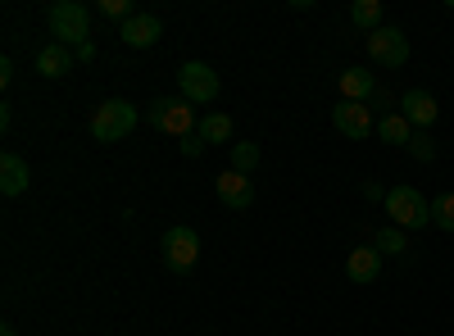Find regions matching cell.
<instances>
[{
	"label": "cell",
	"instance_id": "12",
	"mask_svg": "<svg viewBox=\"0 0 454 336\" xmlns=\"http://www.w3.org/2000/svg\"><path fill=\"white\" fill-rule=\"evenodd\" d=\"M27 182H32V173H27V160H23L19 151H5V155H0V191L14 200V196L27 191Z\"/></svg>",
	"mask_w": 454,
	"mask_h": 336
},
{
	"label": "cell",
	"instance_id": "27",
	"mask_svg": "<svg viewBox=\"0 0 454 336\" xmlns=\"http://www.w3.org/2000/svg\"><path fill=\"white\" fill-rule=\"evenodd\" d=\"M0 336H19V332H14V327H10V323H5V327H0Z\"/></svg>",
	"mask_w": 454,
	"mask_h": 336
},
{
	"label": "cell",
	"instance_id": "20",
	"mask_svg": "<svg viewBox=\"0 0 454 336\" xmlns=\"http://www.w3.org/2000/svg\"><path fill=\"white\" fill-rule=\"evenodd\" d=\"M432 223H436L441 232H454V191H441L432 200Z\"/></svg>",
	"mask_w": 454,
	"mask_h": 336
},
{
	"label": "cell",
	"instance_id": "6",
	"mask_svg": "<svg viewBox=\"0 0 454 336\" xmlns=\"http://www.w3.org/2000/svg\"><path fill=\"white\" fill-rule=\"evenodd\" d=\"M200 259V237L196 228H168L164 232V269L168 273H192Z\"/></svg>",
	"mask_w": 454,
	"mask_h": 336
},
{
	"label": "cell",
	"instance_id": "19",
	"mask_svg": "<svg viewBox=\"0 0 454 336\" xmlns=\"http://www.w3.org/2000/svg\"><path fill=\"white\" fill-rule=\"evenodd\" d=\"M372 246H377V254H404V246H409V241H404V228L387 223V228L372 237Z\"/></svg>",
	"mask_w": 454,
	"mask_h": 336
},
{
	"label": "cell",
	"instance_id": "23",
	"mask_svg": "<svg viewBox=\"0 0 454 336\" xmlns=\"http://www.w3.org/2000/svg\"><path fill=\"white\" fill-rule=\"evenodd\" d=\"M205 145H209V141H205L200 132H192V137H182V155H186V160H196V155L205 151Z\"/></svg>",
	"mask_w": 454,
	"mask_h": 336
},
{
	"label": "cell",
	"instance_id": "3",
	"mask_svg": "<svg viewBox=\"0 0 454 336\" xmlns=\"http://www.w3.org/2000/svg\"><path fill=\"white\" fill-rule=\"evenodd\" d=\"M145 119H150V128H160L164 137H192L196 128H200V119H196V109L186 105L182 96L173 100V96H160V100H150V109H145Z\"/></svg>",
	"mask_w": 454,
	"mask_h": 336
},
{
	"label": "cell",
	"instance_id": "21",
	"mask_svg": "<svg viewBox=\"0 0 454 336\" xmlns=\"http://www.w3.org/2000/svg\"><path fill=\"white\" fill-rule=\"evenodd\" d=\"M232 168H237V173H246V177L259 168V145H254V141H241V145H232Z\"/></svg>",
	"mask_w": 454,
	"mask_h": 336
},
{
	"label": "cell",
	"instance_id": "1",
	"mask_svg": "<svg viewBox=\"0 0 454 336\" xmlns=\"http://www.w3.org/2000/svg\"><path fill=\"white\" fill-rule=\"evenodd\" d=\"M46 23H51V36L59 46H68V51H78V46L91 42V10L78 5V0H59V5H51Z\"/></svg>",
	"mask_w": 454,
	"mask_h": 336
},
{
	"label": "cell",
	"instance_id": "16",
	"mask_svg": "<svg viewBox=\"0 0 454 336\" xmlns=\"http://www.w3.org/2000/svg\"><path fill=\"white\" fill-rule=\"evenodd\" d=\"M377 137H382L387 145H409V137H413V128L404 123V114H391V109H387V114H382V119H377Z\"/></svg>",
	"mask_w": 454,
	"mask_h": 336
},
{
	"label": "cell",
	"instance_id": "17",
	"mask_svg": "<svg viewBox=\"0 0 454 336\" xmlns=\"http://www.w3.org/2000/svg\"><path fill=\"white\" fill-rule=\"evenodd\" d=\"M350 19H355V27H364L368 36H372L377 27H387V23H382V0H355Z\"/></svg>",
	"mask_w": 454,
	"mask_h": 336
},
{
	"label": "cell",
	"instance_id": "10",
	"mask_svg": "<svg viewBox=\"0 0 454 336\" xmlns=\"http://www.w3.org/2000/svg\"><path fill=\"white\" fill-rule=\"evenodd\" d=\"M214 191H218V200H223L227 209H250V205H254V182H250L246 173H237V168L218 173V177H214Z\"/></svg>",
	"mask_w": 454,
	"mask_h": 336
},
{
	"label": "cell",
	"instance_id": "7",
	"mask_svg": "<svg viewBox=\"0 0 454 336\" xmlns=\"http://www.w3.org/2000/svg\"><path fill=\"white\" fill-rule=\"evenodd\" d=\"M368 59L382 68H404L409 64V36L400 27H377L368 36Z\"/></svg>",
	"mask_w": 454,
	"mask_h": 336
},
{
	"label": "cell",
	"instance_id": "14",
	"mask_svg": "<svg viewBox=\"0 0 454 336\" xmlns=\"http://www.w3.org/2000/svg\"><path fill=\"white\" fill-rule=\"evenodd\" d=\"M73 64H78V55H73L68 46H59V42L36 51V73H42V78H64V73H73Z\"/></svg>",
	"mask_w": 454,
	"mask_h": 336
},
{
	"label": "cell",
	"instance_id": "5",
	"mask_svg": "<svg viewBox=\"0 0 454 336\" xmlns=\"http://www.w3.org/2000/svg\"><path fill=\"white\" fill-rule=\"evenodd\" d=\"M218 87H223L218 73L209 64H200V59H186L177 68V91H182L186 105H214L218 100Z\"/></svg>",
	"mask_w": 454,
	"mask_h": 336
},
{
	"label": "cell",
	"instance_id": "18",
	"mask_svg": "<svg viewBox=\"0 0 454 336\" xmlns=\"http://www.w3.org/2000/svg\"><path fill=\"white\" fill-rule=\"evenodd\" d=\"M196 132H200L209 145H223V141H232V132H237V128H232V119H227V114H205Z\"/></svg>",
	"mask_w": 454,
	"mask_h": 336
},
{
	"label": "cell",
	"instance_id": "11",
	"mask_svg": "<svg viewBox=\"0 0 454 336\" xmlns=\"http://www.w3.org/2000/svg\"><path fill=\"white\" fill-rule=\"evenodd\" d=\"M119 36L132 46V51H150L164 36V23H160V14H132L123 27H119Z\"/></svg>",
	"mask_w": 454,
	"mask_h": 336
},
{
	"label": "cell",
	"instance_id": "22",
	"mask_svg": "<svg viewBox=\"0 0 454 336\" xmlns=\"http://www.w3.org/2000/svg\"><path fill=\"white\" fill-rule=\"evenodd\" d=\"M409 155L419 160V164H432V160H436V141H432V132H413V137H409Z\"/></svg>",
	"mask_w": 454,
	"mask_h": 336
},
{
	"label": "cell",
	"instance_id": "26",
	"mask_svg": "<svg viewBox=\"0 0 454 336\" xmlns=\"http://www.w3.org/2000/svg\"><path fill=\"white\" fill-rule=\"evenodd\" d=\"M0 82H14V59H0Z\"/></svg>",
	"mask_w": 454,
	"mask_h": 336
},
{
	"label": "cell",
	"instance_id": "9",
	"mask_svg": "<svg viewBox=\"0 0 454 336\" xmlns=\"http://www.w3.org/2000/svg\"><path fill=\"white\" fill-rule=\"evenodd\" d=\"M332 123H336V132H340V137H350V141H364L368 132H377L372 109H368V105H359V100H340V105L332 109Z\"/></svg>",
	"mask_w": 454,
	"mask_h": 336
},
{
	"label": "cell",
	"instance_id": "4",
	"mask_svg": "<svg viewBox=\"0 0 454 336\" xmlns=\"http://www.w3.org/2000/svg\"><path fill=\"white\" fill-rule=\"evenodd\" d=\"M137 128V105L132 100H105L96 114H91V137L96 141H123Z\"/></svg>",
	"mask_w": 454,
	"mask_h": 336
},
{
	"label": "cell",
	"instance_id": "24",
	"mask_svg": "<svg viewBox=\"0 0 454 336\" xmlns=\"http://www.w3.org/2000/svg\"><path fill=\"white\" fill-rule=\"evenodd\" d=\"M364 200H382V205H387V191H382L377 182H364Z\"/></svg>",
	"mask_w": 454,
	"mask_h": 336
},
{
	"label": "cell",
	"instance_id": "2",
	"mask_svg": "<svg viewBox=\"0 0 454 336\" xmlns=\"http://www.w3.org/2000/svg\"><path fill=\"white\" fill-rule=\"evenodd\" d=\"M387 218L395 223V228L413 232V228H427V223H432V205L423 200L419 186L400 182V186H391V191H387Z\"/></svg>",
	"mask_w": 454,
	"mask_h": 336
},
{
	"label": "cell",
	"instance_id": "25",
	"mask_svg": "<svg viewBox=\"0 0 454 336\" xmlns=\"http://www.w3.org/2000/svg\"><path fill=\"white\" fill-rule=\"evenodd\" d=\"M73 55H78V64H91V59H96V46L87 42V46H78V51H73Z\"/></svg>",
	"mask_w": 454,
	"mask_h": 336
},
{
	"label": "cell",
	"instance_id": "8",
	"mask_svg": "<svg viewBox=\"0 0 454 336\" xmlns=\"http://www.w3.org/2000/svg\"><path fill=\"white\" fill-rule=\"evenodd\" d=\"M400 114H404V123H409L413 132H432V123L441 119V105H436V96H432V91L413 87V91H404V96H400Z\"/></svg>",
	"mask_w": 454,
	"mask_h": 336
},
{
	"label": "cell",
	"instance_id": "13",
	"mask_svg": "<svg viewBox=\"0 0 454 336\" xmlns=\"http://www.w3.org/2000/svg\"><path fill=\"white\" fill-rule=\"evenodd\" d=\"M346 277L350 282H377V277H382V254H377V246H355L350 250Z\"/></svg>",
	"mask_w": 454,
	"mask_h": 336
},
{
	"label": "cell",
	"instance_id": "15",
	"mask_svg": "<svg viewBox=\"0 0 454 336\" xmlns=\"http://www.w3.org/2000/svg\"><path fill=\"white\" fill-rule=\"evenodd\" d=\"M377 96V78H372V73L368 68H346V73H340V100H372Z\"/></svg>",
	"mask_w": 454,
	"mask_h": 336
}]
</instances>
